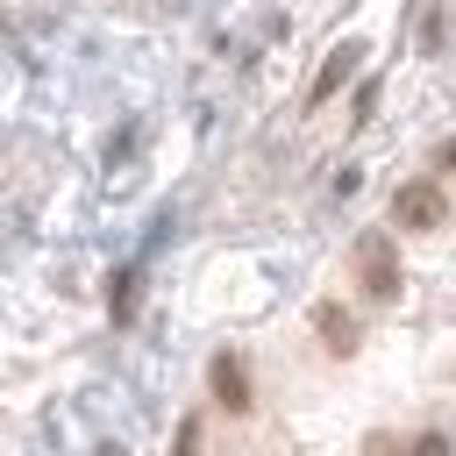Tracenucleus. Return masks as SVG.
<instances>
[{"label":"nucleus","instance_id":"f257e3e1","mask_svg":"<svg viewBox=\"0 0 456 456\" xmlns=\"http://www.w3.org/2000/svg\"><path fill=\"white\" fill-rule=\"evenodd\" d=\"M392 221H399V228H435V221H442V192H435L428 178L399 185V192H392Z\"/></svg>","mask_w":456,"mask_h":456},{"label":"nucleus","instance_id":"7ed1b4c3","mask_svg":"<svg viewBox=\"0 0 456 456\" xmlns=\"http://www.w3.org/2000/svg\"><path fill=\"white\" fill-rule=\"evenodd\" d=\"M214 399L228 413H249V370H242V356H214Z\"/></svg>","mask_w":456,"mask_h":456},{"label":"nucleus","instance_id":"20e7f679","mask_svg":"<svg viewBox=\"0 0 456 456\" xmlns=\"http://www.w3.org/2000/svg\"><path fill=\"white\" fill-rule=\"evenodd\" d=\"M314 328L328 335V349H335V356H349V349H356V321H349L342 306H314Z\"/></svg>","mask_w":456,"mask_h":456},{"label":"nucleus","instance_id":"0eeeda50","mask_svg":"<svg viewBox=\"0 0 456 456\" xmlns=\"http://www.w3.org/2000/svg\"><path fill=\"white\" fill-rule=\"evenodd\" d=\"M406 456H449V435H420V442H413Z\"/></svg>","mask_w":456,"mask_h":456},{"label":"nucleus","instance_id":"6e6552de","mask_svg":"<svg viewBox=\"0 0 456 456\" xmlns=\"http://www.w3.org/2000/svg\"><path fill=\"white\" fill-rule=\"evenodd\" d=\"M363 456H406V449H399L392 435H370V449H363Z\"/></svg>","mask_w":456,"mask_h":456},{"label":"nucleus","instance_id":"39448f33","mask_svg":"<svg viewBox=\"0 0 456 456\" xmlns=\"http://www.w3.org/2000/svg\"><path fill=\"white\" fill-rule=\"evenodd\" d=\"M349 71H356V43H342V50H335V57L321 64V78H314V107H321V100H328V93H335V86H342Z\"/></svg>","mask_w":456,"mask_h":456},{"label":"nucleus","instance_id":"f03ea898","mask_svg":"<svg viewBox=\"0 0 456 456\" xmlns=\"http://www.w3.org/2000/svg\"><path fill=\"white\" fill-rule=\"evenodd\" d=\"M356 271H363V292H370V299H392V292H399V256H392V242L370 235V242L356 249Z\"/></svg>","mask_w":456,"mask_h":456},{"label":"nucleus","instance_id":"423d86ee","mask_svg":"<svg viewBox=\"0 0 456 456\" xmlns=\"http://www.w3.org/2000/svg\"><path fill=\"white\" fill-rule=\"evenodd\" d=\"M171 456H200V420H178V449Z\"/></svg>","mask_w":456,"mask_h":456}]
</instances>
